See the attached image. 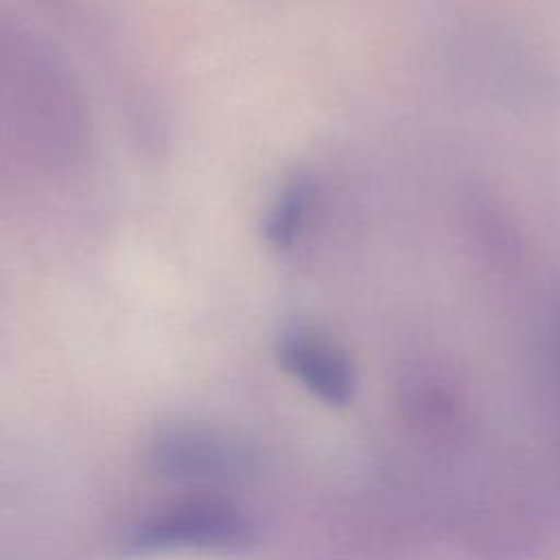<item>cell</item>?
I'll use <instances>...</instances> for the list:
<instances>
[{"instance_id": "6da1fadb", "label": "cell", "mask_w": 560, "mask_h": 560, "mask_svg": "<svg viewBox=\"0 0 560 560\" xmlns=\"http://www.w3.org/2000/svg\"><path fill=\"white\" fill-rule=\"evenodd\" d=\"M254 525L236 508L214 499H190L149 514L131 532L136 553L168 549L241 551L254 540Z\"/></svg>"}, {"instance_id": "7a4b0ae2", "label": "cell", "mask_w": 560, "mask_h": 560, "mask_svg": "<svg viewBox=\"0 0 560 560\" xmlns=\"http://www.w3.org/2000/svg\"><path fill=\"white\" fill-rule=\"evenodd\" d=\"M276 354L284 372L300 381L313 396L332 407H343L354 396V374L343 357L328 339L293 328L282 332Z\"/></svg>"}, {"instance_id": "3957f363", "label": "cell", "mask_w": 560, "mask_h": 560, "mask_svg": "<svg viewBox=\"0 0 560 560\" xmlns=\"http://www.w3.org/2000/svg\"><path fill=\"white\" fill-rule=\"evenodd\" d=\"M153 468L173 479H217L245 470V453L234 442L199 429H173L155 440Z\"/></svg>"}, {"instance_id": "277c9868", "label": "cell", "mask_w": 560, "mask_h": 560, "mask_svg": "<svg viewBox=\"0 0 560 560\" xmlns=\"http://www.w3.org/2000/svg\"><path fill=\"white\" fill-rule=\"evenodd\" d=\"M311 197L313 186L304 175H295L282 186L262 221V236L273 249H289L295 243L304 225Z\"/></svg>"}]
</instances>
